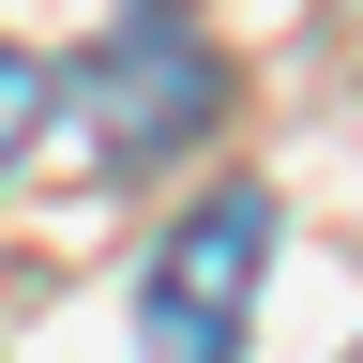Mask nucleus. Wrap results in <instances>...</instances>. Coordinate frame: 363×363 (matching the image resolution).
Here are the masks:
<instances>
[{"label":"nucleus","mask_w":363,"mask_h":363,"mask_svg":"<svg viewBox=\"0 0 363 363\" xmlns=\"http://www.w3.org/2000/svg\"><path fill=\"white\" fill-rule=\"evenodd\" d=\"M30 121H45V61H30V45H0V152H16Z\"/></svg>","instance_id":"obj_3"},{"label":"nucleus","mask_w":363,"mask_h":363,"mask_svg":"<svg viewBox=\"0 0 363 363\" xmlns=\"http://www.w3.org/2000/svg\"><path fill=\"white\" fill-rule=\"evenodd\" d=\"M272 272V197H197L182 242L152 257V363H242V303Z\"/></svg>","instance_id":"obj_1"},{"label":"nucleus","mask_w":363,"mask_h":363,"mask_svg":"<svg viewBox=\"0 0 363 363\" xmlns=\"http://www.w3.org/2000/svg\"><path fill=\"white\" fill-rule=\"evenodd\" d=\"M76 91H91L106 167H167L182 136L212 121V91H227V76H212V45L152 0V16H121V30H106V61H76Z\"/></svg>","instance_id":"obj_2"}]
</instances>
